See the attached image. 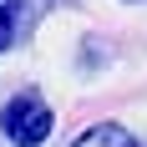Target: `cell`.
I'll return each mask as SVG.
<instances>
[{
    "label": "cell",
    "instance_id": "6da1fadb",
    "mask_svg": "<svg viewBox=\"0 0 147 147\" xmlns=\"http://www.w3.org/2000/svg\"><path fill=\"white\" fill-rule=\"evenodd\" d=\"M51 107L36 96V91H20V96H10L5 102V112H0V132L10 137L15 147H41L46 137H51Z\"/></svg>",
    "mask_w": 147,
    "mask_h": 147
},
{
    "label": "cell",
    "instance_id": "7a4b0ae2",
    "mask_svg": "<svg viewBox=\"0 0 147 147\" xmlns=\"http://www.w3.org/2000/svg\"><path fill=\"white\" fill-rule=\"evenodd\" d=\"M71 147H137V137L127 132V127H117V122H96V127H86Z\"/></svg>",
    "mask_w": 147,
    "mask_h": 147
},
{
    "label": "cell",
    "instance_id": "3957f363",
    "mask_svg": "<svg viewBox=\"0 0 147 147\" xmlns=\"http://www.w3.org/2000/svg\"><path fill=\"white\" fill-rule=\"evenodd\" d=\"M15 10H20V0H0V51H10L15 46Z\"/></svg>",
    "mask_w": 147,
    "mask_h": 147
}]
</instances>
